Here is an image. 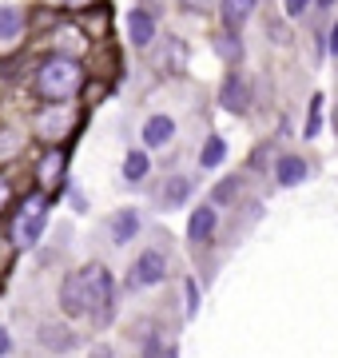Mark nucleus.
<instances>
[{"instance_id": "f257e3e1", "label": "nucleus", "mask_w": 338, "mask_h": 358, "mask_svg": "<svg viewBox=\"0 0 338 358\" xmlns=\"http://www.w3.org/2000/svg\"><path fill=\"white\" fill-rule=\"evenodd\" d=\"M80 84H84V72H80L76 56H52L36 72V92L48 103H68L80 92Z\"/></svg>"}, {"instance_id": "f03ea898", "label": "nucleus", "mask_w": 338, "mask_h": 358, "mask_svg": "<svg viewBox=\"0 0 338 358\" xmlns=\"http://www.w3.org/2000/svg\"><path fill=\"white\" fill-rule=\"evenodd\" d=\"M84 282V299H88V315H108L112 310V275L104 263H88L76 271Z\"/></svg>"}, {"instance_id": "7ed1b4c3", "label": "nucleus", "mask_w": 338, "mask_h": 358, "mask_svg": "<svg viewBox=\"0 0 338 358\" xmlns=\"http://www.w3.org/2000/svg\"><path fill=\"white\" fill-rule=\"evenodd\" d=\"M163 275H168V259L159 255V251H143V255L131 263V271H128V287L131 291H140V287H156V282H163Z\"/></svg>"}, {"instance_id": "20e7f679", "label": "nucleus", "mask_w": 338, "mask_h": 358, "mask_svg": "<svg viewBox=\"0 0 338 358\" xmlns=\"http://www.w3.org/2000/svg\"><path fill=\"white\" fill-rule=\"evenodd\" d=\"M40 211H44V203L32 195V199L24 203V211H20L16 223H13V243L16 247H32L40 239V231H44V215H40Z\"/></svg>"}, {"instance_id": "39448f33", "label": "nucleus", "mask_w": 338, "mask_h": 358, "mask_svg": "<svg viewBox=\"0 0 338 358\" xmlns=\"http://www.w3.org/2000/svg\"><path fill=\"white\" fill-rule=\"evenodd\" d=\"M68 128H72V112H68V103H48V108L36 115V131L48 143H60L68 136Z\"/></svg>"}, {"instance_id": "423d86ee", "label": "nucleus", "mask_w": 338, "mask_h": 358, "mask_svg": "<svg viewBox=\"0 0 338 358\" xmlns=\"http://www.w3.org/2000/svg\"><path fill=\"white\" fill-rule=\"evenodd\" d=\"M219 103H223V112L243 115L251 108V80L239 76V72H231V76L223 80V88H219Z\"/></svg>"}, {"instance_id": "0eeeda50", "label": "nucleus", "mask_w": 338, "mask_h": 358, "mask_svg": "<svg viewBox=\"0 0 338 358\" xmlns=\"http://www.w3.org/2000/svg\"><path fill=\"white\" fill-rule=\"evenodd\" d=\"M60 307H64L68 319L88 315V299H84V282H80V275H68L64 279V287H60Z\"/></svg>"}, {"instance_id": "6e6552de", "label": "nucleus", "mask_w": 338, "mask_h": 358, "mask_svg": "<svg viewBox=\"0 0 338 358\" xmlns=\"http://www.w3.org/2000/svg\"><path fill=\"white\" fill-rule=\"evenodd\" d=\"M128 36L135 48H147L152 36H156V16L147 13V8H131L128 13Z\"/></svg>"}, {"instance_id": "1a4fd4ad", "label": "nucleus", "mask_w": 338, "mask_h": 358, "mask_svg": "<svg viewBox=\"0 0 338 358\" xmlns=\"http://www.w3.org/2000/svg\"><path fill=\"white\" fill-rule=\"evenodd\" d=\"M187 195H191V179H183V176H171L163 187H159V207L163 211H175V207L187 203Z\"/></svg>"}, {"instance_id": "9d476101", "label": "nucleus", "mask_w": 338, "mask_h": 358, "mask_svg": "<svg viewBox=\"0 0 338 358\" xmlns=\"http://www.w3.org/2000/svg\"><path fill=\"white\" fill-rule=\"evenodd\" d=\"M171 136H175V120L171 115H152L147 128H143V143L147 148H163V143H171Z\"/></svg>"}, {"instance_id": "9b49d317", "label": "nucleus", "mask_w": 338, "mask_h": 358, "mask_svg": "<svg viewBox=\"0 0 338 358\" xmlns=\"http://www.w3.org/2000/svg\"><path fill=\"white\" fill-rule=\"evenodd\" d=\"M215 235V207H196V215L187 223V239L191 243H207Z\"/></svg>"}, {"instance_id": "f8f14e48", "label": "nucleus", "mask_w": 338, "mask_h": 358, "mask_svg": "<svg viewBox=\"0 0 338 358\" xmlns=\"http://www.w3.org/2000/svg\"><path fill=\"white\" fill-rule=\"evenodd\" d=\"M64 167H68V159L52 148V152L44 155V159H40V167H36L40 187H56V183H60V176H64Z\"/></svg>"}, {"instance_id": "ddd939ff", "label": "nucleus", "mask_w": 338, "mask_h": 358, "mask_svg": "<svg viewBox=\"0 0 338 358\" xmlns=\"http://www.w3.org/2000/svg\"><path fill=\"white\" fill-rule=\"evenodd\" d=\"M274 176H279V183H283V187H295V183H302V179H307V159H299V155H283Z\"/></svg>"}, {"instance_id": "4468645a", "label": "nucleus", "mask_w": 338, "mask_h": 358, "mask_svg": "<svg viewBox=\"0 0 338 358\" xmlns=\"http://www.w3.org/2000/svg\"><path fill=\"white\" fill-rule=\"evenodd\" d=\"M131 235H140V211H116L112 215V239L128 243Z\"/></svg>"}, {"instance_id": "2eb2a0df", "label": "nucleus", "mask_w": 338, "mask_h": 358, "mask_svg": "<svg viewBox=\"0 0 338 358\" xmlns=\"http://www.w3.org/2000/svg\"><path fill=\"white\" fill-rule=\"evenodd\" d=\"M251 13H255V0H223V24L227 28H239Z\"/></svg>"}, {"instance_id": "dca6fc26", "label": "nucleus", "mask_w": 338, "mask_h": 358, "mask_svg": "<svg viewBox=\"0 0 338 358\" xmlns=\"http://www.w3.org/2000/svg\"><path fill=\"white\" fill-rule=\"evenodd\" d=\"M20 28H24V16H20V8H4L0 4V40H16L20 36Z\"/></svg>"}, {"instance_id": "f3484780", "label": "nucleus", "mask_w": 338, "mask_h": 358, "mask_svg": "<svg viewBox=\"0 0 338 358\" xmlns=\"http://www.w3.org/2000/svg\"><path fill=\"white\" fill-rule=\"evenodd\" d=\"M40 343L48 346V350H68V346L76 343V334L68 331V327H44L40 331Z\"/></svg>"}, {"instance_id": "a211bd4d", "label": "nucleus", "mask_w": 338, "mask_h": 358, "mask_svg": "<svg viewBox=\"0 0 338 358\" xmlns=\"http://www.w3.org/2000/svg\"><path fill=\"white\" fill-rule=\"evenodd\" d=\"M223 155H227V143H223L219 136H211V140L203 143V155H199V164H203V167H219V164H223Z\"/></svg>"}, {"instance_id": "6ab92c4d", "label": "nucleus", "mask_w": 338, "mask_h": 358, "mask_svg": "<svg viewBox=\"0 0 338 358\" xmlns=\"http://www.w3.org/2000/svg\"><path fill=\"white\" fill-rule=\"evenodd\" d=\"M307 140H314L318 131H323V92L318 96H311V112H307Z\"/></svg>"}, {"instance_id": "aec40b11", "label": "nucleus", "mask_w": 338, "mask_h": 358, "mask_svg": "<svg viewBox=\"0 0 338 358\" xmlns=\"http://www.w3.org/2000/svg\"><path fill=\"white\" fill-rule=\"evenodd\" d=\"M143 176H147V155H143V152H131L128 159H124V179L140 183Z\"/></svg>"}, {"instance_id": "412c9836", "label": "nucleus", "mask_w": 338, "mask_h": 358, "mask_svg": "<svg viewBox=\"0 0 338 358\" xmlns=\"http://www.w3.org/2000/svg\"><path fill=\"white\" fill-rule=\"evenodd\" d=\"M159 64H168V72H183V64H187V48H183L179 40H171L168 60H159Z\"/></svg>"}, {"instance_id": "4be33fe9", "label": "nucleus", "mask_w": 338, "mask_h": 358, "mask_svg": "<svg viewBox=\"0 0 338 358\" xmlns=\"http://www.w3.org/2000/svg\"><path fill=\"white\" fill-rule=\"evenodd\" d=\"M235 192H239V179H223V183H215V192H211V199L215 203H231Z\"/></svg>"}, {"instance_id": "5701e85b", "label": "nucleus", "mask_w": 338, "mask_h": 358, "mask_svg": "<svg viewBox=\"0 0 338 358\" xmlns=\"http://www.w3.org/2000/svg\"><path fill=\"white\" fill-rule=\"evenodd\" d=\"M215 52H219V56H227L231 64L243 56V48H239V40H235V36H219V40H215Z\"/></svg>"}, {"instance_id": "b1692460", "label": "nucleus", "mask_w": 338, "mask_h": 358, "mask_svg": "<svg viewBox=\"0 0 338 358\" xmlns=\"http://www.w3.org/2000/svg\"><path fill=\"white\" fill-rule=\"evenodd\" d=\"M20 148V136L16 131H0V155H13Z\"/></svg>"}, {"instance_id": "393cba45", "label": "nucleus", "mask_w": 338, "mask_h": 358, "mask_svg": "<svg viewBox=\"0 0 338 358\" xmlns=\"http://www.w3.org/2000/svg\"><path fill=\"white\" fill-rule=\"evenodd\" d=\"M314 0H283V8H286V16H302L307 8H311Z\"/></svg>"}, {"instance_id": "a878e982", "label": "nucleus", "mask_w": 338, "mask_h": 358, "mask_svg": "<svg viewBox=\"0 0 338 358\" xmlns=\"http://www.w3.org/2000/svg\"><path fill=\"white\" fill-rule=\"evenodd\" d=\"M196 310H199V291H196V279L187 282V319H196Z\"/></svg>"}, {"instance_id": "bb28decb", "label": "nucleus", "mask_w": 338, "mask_h": 358, "mask_svg": "<svg viewBox=\"0 0 338 358\" xmlns=\"http://www.w3.org/2000/svg\"><path fill=\"white\" fill-rule=\"evenodd\" d=\"M8 199H13V187H8V179L0 176V215H4V207H8Z\"/></svg>"}, {"instance_id": "cd10ccee", "label": "nucleus", "mask_w": 338, "mask_h": 358, "mask_svg": "<svg viewBox=\"0 0 338 358\" xmlns=\"http://www.w3.org/2000/svg\"><path fill=\"white\" fill-rule=\"evenodd\" d=\"M8 355H13V334L0 327V358H8Z\"/></svg>"}, {"instance_id": "c85d7f7f", "label": "nucleus", "mask_w": 338, "mask_h": 358, "mask_svg": "<svg viewBox=\"0 0 338 358\" xmlns=\"http://www.w3.org/2000/svg\"><path fill=\"white\" fill-rule=\"evenodd\" d=\"M326 48H330V52H335V56H338V24L330 28V40H326Z\"/></svg>"}, {"instance_id": "c756f323", "label": "nucleus", "mask_w": 338, "mask_h": 358, "mask_svg": "<svg viewBox=\"0 0 338 358\" xmlns=\"http://www.w3.org/2000/svg\"><path fill=\"white\" fill-rule=\"evenodd\" d=\"M88 358H112V346H96V350H91Z\"/></svg>"}, {"instance_id": "7c9ffc66", "label": "nucleus", "mask_w": 338, "mask_h": 358, "mask_svg": "<svg viewBox=\"0 0 338 358\" xmlns=\"http://www.w3.org/2000/svg\"><path fill=\"white\" fill-rule=\"evenodd\" d=\"M0 267H8V243H0Z\"/></svg>"}, {"instance_id": "2f4dec72", "label": "nucleus", "mask_w": 338, "mask_h": 358, "mask_svg": "<svg viewBox=\"0 0 338 358\" xmlns=\"http://www.w3.org/2000/svg\"><path fill=\"white\" fill-rule=\"evenodd\" d=\"M314 4H323V8H330V4H335V0H314Z\"/></svg>"}]
</instances>
